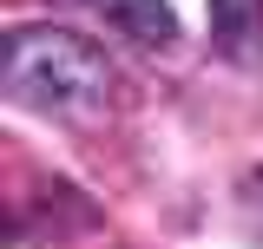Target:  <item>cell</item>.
I'll use <instances>...</instances> for the list:
<instances>
[{
    "instance_id": "cell-1",
    "label": "cell",
    "mask_w": 263,
    "mask_h": 249,
    "mask_svg": "<svg viewBox=\"0 0 263 249\" xmlns=\"http://www.w3.org/2000/svg\"><path fill=\"white\" fill-rule=\"evenodd\" d=\"M0 86L13 105H27L40 118L92 125L112 112L119 72L105 59V46H92L86 33L27 20V27H7V39H0Z\"/></svg>"
},
{
    "instance_id": "cell-2",
    "label": "cell",
    "mask_w": 263,
    "mask_h": 249,
    "mask_svg": "<svg viewBox=\"0 0 263 249\" xmlns=\"http://www.w3.org/2000/svg\"><path fill=\"white\" fill-rule=\"evenodd\" d=\"M211 46L230 66H263V0H211Z\"/></svg>"
},
{
    "instance_id": "cell-4",
    "label": "cell",
    "mask_w": 263,
    "mask_h": 249,
    "mask_svg": "<svg viewBox=\"0 0 263 249\" xmlns=\"http://www.w3.org/2000/svg\"><path fill=\"white\" fill-rule=\"evenodd\" d=\"M237 217H243V230H250V243L263 249V164L237 177Z\"/></svg>"
},
{
    "instance_id": "cell-3",
    "label": "cell",
    "mask_w": 263,
    "mask_h": 249,
    "mask_svg": "<svg viewBox=\"0 0 263 249\" xmlns=\"http://www.w3.org/2000/svg\"><path fill=\"white\" fill-rule=\"evenodd\" d=\"M86 7H99L132 46H178V13H171V0H86Z\"/></svg>"
}]
</instances>
